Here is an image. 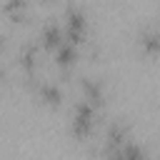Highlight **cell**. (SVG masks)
<instances>
[{"label": "cell", "mask_w": 160, "mask_h": 160, "mask_svg": "<svg viewBox=\"0 0 160 160\" xmlns=\"http://www.w3.org/2000/svg\"><path fill=\"white\" fill-rule=\"evenodd\" d=\"M60 25H62V32H65V40L72 42V45H82L88 42V28H90V18H88V10L80 5V2H68L60 12Z\"/></svg>", "instance_id": "cell-1"}, {"label": "cell", "mask_w": 160, "mask_h": 160, "mask_svg": "<svg viewBox=\"0 0 160 160\" xmlns=\"http://www.w3.org/2000/svg\"><path fill=\"white\" fill-rule=\"evenodd\" d=\"M98 118H100V110L92 108L88 100L78 98L70 110V135L75 140H88L98 125Z\"/></svg>", "instance_id": "cell-2"}, {"label": "cell", "mask_w": 160, "mask_h": 160, "mask_svg": "<svg viewBox=\"0 0 160 160\" xmlns=\"http://www.w3.org/2000/svg\"><path fill=\"white\" fill-rule=\"evenodd\" d=\"M78 85H80V98L88 100L92 108L102 110L105 102H108V92H105V82L95 75H80L78 78Z\"/></svg>", "instance_id": "cell-3"}, {"label": "cell", "mask_w": 160, "mask_h": 160, "mask_svg": "<svg viewBox=\"0 0 160 160\" xmlns=\"http://www.w3.org/2000/svg\"><path fill=\"white\" fill-rule=\"evenodd\" d=\"M132 140V135H130V125L125 122V120H112L108 128H105V132H102V152L108 155V152H115V150H120L122 145H128Z\"/></svg>", "instance_id": "cell-4"}, {"label": "cell", "mask_w": 160, "mask_h": 160, "mask_svg": "<svg viewBox=\"0 0 160 160\" xmlns=\"http://www.w3.org/2000/svg\"><path fill=\"white\" fill-rule=\"evenodd\" d=\"M32 92H35V98L42 102V105H48V108H60L62 105V100H65V92H62V88L55 82V80H45V78H38L35 82H32V88H30Z\"/></svg>", "instance_id": "cell-5"}, {"label": "cell", "mask_w": 160, "mask_h": 160, "mask_svg": "<svg viewBox=\"0 0 160 160\" xmlns=\"http://www.w3.org/2000/svg\"><path fill=\"white\" fill-rule=\"evenodd\" d=\"M15 58H18V65L25 75H38L35 70H38V62H40V42H35V40L20 42Z\"/></svg>", "instance_id": "cell-6"}, {"label": "cell", "mask_w": 160, "mask_h": 160, "mask_svg": "<svg viewBox=\"0 0 160 160\" xmlns=\"http://www.w3.org/2000/svg\"><path fill=\"white\" fill-rule=\"evenodd\" d=\"M38 40H40V48H45V50H58L62 42H65V32H62V25H60V20H45L42 22V28H40V32H38Z\"/></svg>", "instance_id": "cell-7"}, {"label": "cell", "mask_w": 160, "mask_h": 160, "mask_svg": "<svg viewBox=\"0 0 160 160\" xmlns=\"http://www.w3.org/2000/svg\"><path fill=\"white\" fill-rule=\"evenodd\" d=\"M138 48L145 55H160V25L158 22H148L138 30Z\"/></svg>", "instance_id": "cell-8"}, {"label": "cell", "mask_w": 160, "mask_h": 160, "mask_svg": "<svg viewBox=\"0 0 160 160\" xmlns=\"http://www.w3.org/2000/svg\"><path fill=\"white\" fill-rule=\"evenodd\" d=\"M52 60H55V65H58L60 70H70V68L80 60V48L65 40V42L52 52Z\"/></svg>", "instance_id": "cell-9"}, {"label": "cell", "mask_w": 160, "mask_h": 160, "mask_svg": "<svg viewBox=\"0 0 160 160\" xmlns=\"http://www.w3.org/2000/svg\"><path fill=\"white\" fill-rule=\"evenodd\" d=\"M0 12L10 22H22L28 18V12H30V5H28V0H5L0 5Z\"/></svg>", "instance_id": "cell-10"}, {"label": "cell", "mask_w": 160, "mask_h": 160, "mask_svg": "<svg viewBox=\"0 0 160 160\" xmlns=\"http://www.w3.org/2000/svg\"><path fill=\"white\" fill-rule=\"evenodd\" d=\"M120 155H122V160H150L148 158V150L140 142H132V140L120 148Z\"/></svg>", "instance_id": "cell-11"}, {"label": "cell", "mask_w": 160, "mask_h": 160, "mask_svg": "<svg viewBox=\"0 0 160 160\" xmlns=\"http://www.w3.org/2000/svg\"><path fill=\"white\" fill-rule=\"evenodd\" d=\"M8 42H10V35H8V30H2V28H0V50H5V48H8Z\"/></svg>", "instance_id": "cell-12"}, {"label": "cell", "mask_w": 160, "mask_h": 160, "mask_svg": "<svg viewBox=\"0 0 160 160\" xmlns=\"http://www.w3.org/2000/svg\"><path fill=\"white\" fill-rule=\"evenodd\" d=\"M5 78H8V70H5V65L0 62V82H5Z\"/></svg>", "instance_id": "cell-13"}, {"label": "cell", "mask_w": 160, "mask_h": 160, "mask_svg": "<svg viewBox=\"0 0 160 160\" xmlns=\"http://www.w3.org/2000/svg\"><path fill=\"white\" fill-rule=\"evenodd\" d=\"M158 25H160V10H158Z\"/></svg>", "instance_id": "cell-14"}]
</instances>
